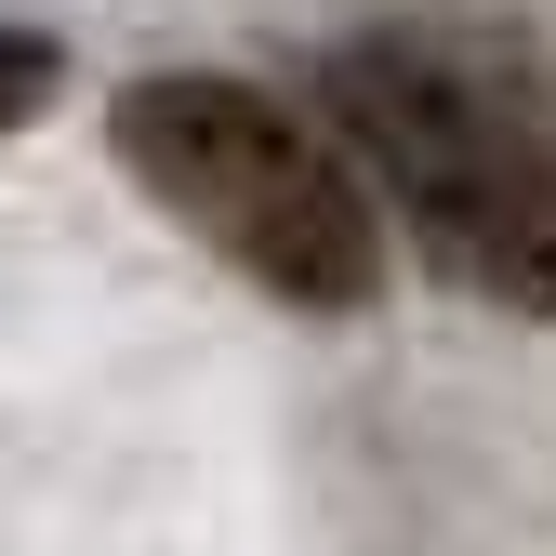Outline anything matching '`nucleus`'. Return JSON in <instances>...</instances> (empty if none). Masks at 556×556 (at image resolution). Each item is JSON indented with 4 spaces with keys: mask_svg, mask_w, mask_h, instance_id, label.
<instances>
[{
    "mask_svg": "<svg viewBox=\"0 0 556 556\" xmlns=\"http://www.w3.org/2000/svg\"><path fill=\"white\" fill-rule=\"evenodd\" d=\"M106 132L147 173L160 213H186L278 305H371L384 226H371L358 173L331 160V132H305L278 93L226 80V66H160V80H132L106 106Z\"/></svg>",
    "mask_w": 556,
    "mask_h": 556,
    "instance_id": "2",
    "label": "nucleus"
},
{
    "mask_svg": "<svg viewBox=\"0 0 556 556\" xmlns=\"http://www.w3.org/2000/svg\"><path fill=\"white\" fill-rule=\"evenodd\" d=\"M40 106H53V40L0 27V132H14V119H40Z\"/></svg>",
    "mask_w": 556,
    "mask_h": 556,
    "instance_id": "3",
    "label": "nucleus"
},
{
    "mask_svg": "<svg viewBox=\"0 0 556 556\" xmlns=\"http://www.w3.org/2000/svg\"><path fill=\"white\" fill-rule=\"evenodd\" d=\"M318 93L331 160L384 186V213L438 278H464L477 305L556 318V147H530V119L491 80H464L425 40H344Z\"/></svg>",
    "mask_w": 556,
    "mask_h": 556,
    "instance_id": "1",
    "label": "nucleus"
}]
</instances>
